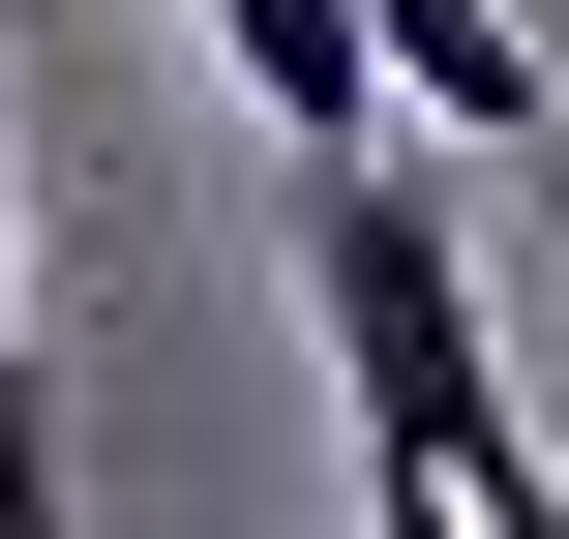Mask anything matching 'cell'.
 Wrapping results in <instances>:
<instances>
[{
	"label": "cell",
	"instance_id": "cell-3",
	"mask_svg": "<svg viewBox=\"0 0 569 539\" xmlns=\"http://www.w3.org/2000/svg\"><path fill=\"white\" fill-rule=\"evenodd\" d=\"M360 30H390V90H420L450 150H569V90H540V30H510V0H360Z\"/></svg>",
	"mask_w": 569,
	"mask_h": 539
},
{
	"label": "cell",
	"instance_id": "cell-5",
	"mask_svg": "<svg viewBox=\"0 0 569 539\" xmlns=\"http://www.w3.org/2000/svg\"><path fill=\"white\" fill-rule=\"evenodd\" d=\"M360 539H480V510H450V480H360Z\"/></svg>",
	"mask_w": 569,
	"mask_h": 539
},
{
	"label": "cell",
	"instance_id": "cell-2",
	"mask_svg": "<svg viewBox=\"0 0 569 539\" xmlns=\"http://www.w3.org/2000/svg\"><path fill=\"white\" fill-rule=\"evenodd\" d=\"M210 60H240V120H270V150H300V180H330V150H390V120H420V90H390V30H360V0H210Z\"/></svg>",
	"mask_w": 569,
	"mask_h": 539
},
{
	"label": "cell",
	"instance_id": "cell-4",
	"mask_svg": "<svg viewBox=\"0 0 569 539\" xmlns=\"http://www.w3.org/2000/svg\"><path fill=\"white\" fill-rule=\"evenodd\" d=\"M0 539H90V480H60V360H30V150H0Z\"/></svg>",
	"mask_w": 569,
	"mask_h": 539
},
{
	"label": "cell",
	"instance_id": "cell-1",
	"mask_svg": "<svg viewBox=\"0 0 569 539\" xmlns=\"http://www.w3.org/2000/svg\"><path fill=\"white\" fill-rule=\"evenodd\" d=\"M300 330H330V390H360V480H480V450H540V420H510V360H480L450 210H420L390 150H330V180H300Z\"/></svg>",
	"mask_w": 569,
	"mask_h": 539
}]
</instances>
